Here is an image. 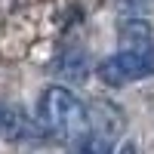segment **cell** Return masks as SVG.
I'll list each match as a JSON object with an SVG mask.
<instances>
[{"mask_svg": "<svg viewBox=\"0 0 154 154\" xmlns=\"http://www.w3.org/2000/svg\"><path fill=\"white\" fill-rule=\"evenodd\" d=\"M117 154H139V151H136V145H133V142H126V145H120V151H117Z\"/></svg>", "mask_w": 154, "mask_h": 154, "instance_id": "cell-7", "label": "cell"}, {"mask_svg": "<svg viewBox=\"0 0 154 154\" xmlns=\"http://www.w3.org/2000/svg\"><path fill=\"white\" fill-rule=\"evenodd\" d=\"M37 130L31 117H25V111L19 108H0V136L6 142H22V139H31Z\"/></svg>", "mask_w": 154, "mask_h": 154, "instance_id": "cell-3", "label": "cell"}, {"mask_svg": "<svg viewBox=\"0 0 154 154\" xmlns=\"http://www.w3.org/2000/svg\"><path fill=\"white\" fill-rule=\"evenodd\" d=\"M148 74H154V46H148V49H120L117 56H111L99 65V77L108 86H123V83L142 80Z\"/></svg>", "mask_w": 154, "mask_h": 154, "instance_id": "cell-2", "label": "cell"}, {"mask_svg": "<svg viewBox=\"0 0 154 154\" xmlns=\"http://www.w3.org/2000/svg\"><path fill=\"white\" fill-rule=\"evenodd\" d=\"M120 40H123V49H148V46H154L151 43V25L145 19H123Z\"/></svg>", "mask_w": 154, "mask_h": 154, "instance_id": "cell-4", "label": "cell"}, {"mask_svg": "<svg viewBox=\"0 0 154 154\" xmlns=\"http://www.w3.org/2000/svg\"><path fill=\"white\" fill-rule=\"evenodd\" d=\"M59 71L68 74L71 80H83V77H86V56H83V53H71V56H65V59L59 62Z\"/></svg>", "mask_w": 154, "mask_h": 154, "instance_id": "cell-5", "label": "cell"}, {"mask_svg": "<svg viewBox=\"0 0 154 154\" xmlns=\"http://www.w3.org/2000/svg\"><path fill=\"white\" fill-rule=\"evenodd\" d=\"M71 154H111V142H108V136H96V139L80 142Z\"/></svg>", "mask_w": 154, "mask_h": 154, "instance_id": "cell-6", "label": "cell"}, {"mask_svg": "<svg viewBox=\"0 0 154 154\" xmlns=\"http://www.w3.org/2000/svg\"><path fill=\"white\" fill-rule=\"evenodd\" d=\"M40 123L59 139H80L86 133V108L71 89L46 86L40 96Z\"/></svg>", "mask_w": 154, "mask_h": 154, "instance_id": "cell-1", "label": "cell"}]
</instances>
